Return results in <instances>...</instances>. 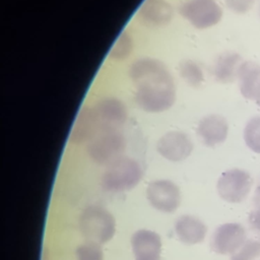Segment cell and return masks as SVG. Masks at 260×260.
<instances>
[{"label": "cell", "mask_w": 260, "mask_h": 260, "mask_svg": "<svg viewBox=\"0 0 260 260\" xmlns=\"http://www.w3.org/2000/svg\"><path fill=\"white\" fill-rule=\"evenodd\" d=\"M129 77L134 85V100L147 113L169 110L176 100L172 74L161 61L145 57L135 60L129 67Z\"/></svg>", "instance_id": "1"}, {"label": "cell", "mask_w": 260, "mask_h": 260, "mask_svg": "<svg viewBox=\"0 0 260 260\" xmlns=\"http://www.w3.org/2000/svg\"><path fill=\"white\" fill-rule=\"evenodd\" d=\"M142 178L139 162L127 155H121L106 166L102 174V187L109 192H123L133 189Z\"/></svg>", "instance_id": "2"}, {"label": "cell", "mask_w": 260, "mask_h": 260, "mask_svg": "<svg viewBox=\"0 0 260 260\" xmlns=\"http://www.w3.org/2000/svg\"><path fill=\"white\" fill-rule=\"evenodd\" d=\"M78 226L87 241L105 244L115 235L116 220L106 208L92 204L86 206L80 213Z\"/></svg>", "instance_id": "3"}, {"label": "cell", "mask_w": 260, "mask_h": 260, "mask_svg": "<svg viewBox=\"0 0 260 260\" xmlns=\"http://www.w3.org/2000/svg\"><path fill=\"white\" fill-rule=\"evenodd\" d=\"M126 139L119 129L101 130L87 142L86 152L90 159L98 165H108L123 155Z\"/></svg>", "instance_id": "4"}, {"label": "cell", "mask_w": 260, "mask_h": 260, "mask_svg": "<svg viewBox=\"0 0 260 260\" xmlns=\"http://www.w3.org/2000/svg\"><path fill=\"white\" fill-rule=\"evenodd\" d=\"M252 184V177L247 171L235 168L220 175L216 183V190L224 201L240 203L249 194Z\"/></svg>", "instance_id": "5"}, {"label": "cell", "mask_w": 260, "mask_h": 260, "mask_svg": "<svg viewBox=\"0 0 260 260\" xmlns=\"http://www.w3.org/2000/svg\"><path fill=\"white\" fill-rule=\"evenodd\" d=\"M180 13L198 29L211 27L222 17V9L215 0H188L180 7Z\"/></svg>", "instance_id": "6"}, {"label": "cell", "mask_w": 260, "mask_h": 260, "mask_svg": "<svg viewBox=\"0 0 260 260\" xmlns=\"http://www.w3.org/2000/svg\"><path fill=\"white\" fill-rule=\"evenodd\" d=\"M146 198L154 209L164 213H173L180 206L181 191L171 180H154L146 188Z\"/></svg>", "instance_id": "7"}, {"label": "cell", "mask_w": 260, "mask_h": 260, "mask_svg": "<svg viewBox=\"0 0 260 260\" xmlns=\"http://www.w3.org/2000/svg\"><path fill=\"white\" fill-rule=\"evenodd\" d=\"M246 231L237 222H226L218 225L212 234L210 247L220 255H233L246 243Z\"/></svg>", "instance_id": "8"}, {"label": "cell", "mask_w": 260, "mask_h": 260, "mask_svg": "<svg viewBox=\"0 0 260 260\" xmlns=\"http://www.w3.org/2000/svg\"><path fill=\"white\" fill-rule=\"evenodd\" d=\"M91 109L96 122L98 131L119 129L127 120L126 106L117 98H104Z\"/></svg>", "instance_id": "9"}, {"label": "cell", "mask_w": 260, "mask_h": 260, "mask_svg": "<svg viewBox=\"0 0 260 260\" xmlns=\"http://www.w3.org/2000/svg\"><path fill=\"white\" fill-rule=\"evenodd\" d=\"M157 152L170 161H182L193 150V143L189 136L182 131L172 130L165 133L156 142Z\"/></svg>", "instance_id": "10"}, {"label": "cell", "mask_w": 260, "mask_h": 260, "mask_svg": "<svg viewBox=\"0 0 260 260\" xmlns=\"http://www.w3.org/2000/svg\"><path fill=\"white\" fill-rule=\"evenodd\" d=\"M131 248L135 260H161V239L153 231H136L131 236Z\"/></svg>", "instance_id": "11"}, {"label": "cell", "mask_w": 260, "mask_h": 260, "mask_svg": "<svg viewBox=\"0 0 260 260\" xmlns=\"http://www.w3.org/2000/svg\"><path fill=\"white\" fill-rule=\"evenodd\" d=\"M197 134L206 146L214 147L226 139L229 134L228 121L218 114L207 115L199 121Z\"/></svg>", "instance_id": "12"}, {"label": "cell", "mask_w": 260, "mask_h": 260, "mask_svg": "<svg viewBox=\"0 0 260 260\" xmlns=\"http://www.w3.org/2000/svg\"><path fill=\"white\" fill-rule=\"evenodd\" d=\"M173 15V7L166 0H144L138 9L140 21L150 27L169 23Z\"/></svg>", "instance_id": "13"}, {"label": "cell", "mask_w": 260, "mask_h": 260, "mask_svg": "<svg viewBox=\"0 0 260 260\" xmlns=\"http://www.w3.org/2000/svg\"><path fill=\"white\" fill-rule=\"evenodd\" d=\"M174 230L179 241L189 246L201 243L207 233L206 224L197 216L189 214L178 217Z\"/></svg>", "instance_id": "14"}, {"label": "cell", "mask_w": 260, "mask_h": 260, "mask_svg": "<svg viewBox=\"0 0 260 260\" xmlns=\"http://www.w3.org/2000/svg\"><path fill=\"white\" fill-rule=\"evenodd\" d=\"M237 79L241 94L255 101L260 89V65L253 61H243L239 67Z\"/></svg>", "instance_id": "15"}, {"label": "cell", "mask_w": 260, "mask_h": 260, "mask_svg": "<svg viewBox=\"0 0 260 260\" xmlns=\"http://www.w3.org/2000/svg\"><path fill=\"white\" fill-rule=\"evenodd\" d=\"M98 132L92 109L84 106L80 109L70 134V141L74 144L88 142Z\"/></svg>", "instance_id": "16"}, {"label": "cell", "mask_w": 260, "mask_h": 260, "mask_svg": "<svg viewBox=\"0 0 260 260\" xmlns=\"http://www.w3.org/2000/svg\"><path fill=\"white\" fill-rule=\"evenodd\" d=\"M242 58L238 53L228 52L221 54L214 63L213 76L221 83L233 82L238 75Z\"/></svg>", "instance_id": "17"}, {"label": "cell", "mask_w": 260, "mask_h": 260, "mask_svg": "<svg viewBox=\"0 0 260 260\" xmlns=\"http://www.w3.org/2000/svg\"><path fill=\"white\" fill-rule=\"evenodd\" d=\"M182 78L192 87H199L204 81L201 67L193 60H184L179 66Z\"/></svg>", "instance_id": "18"}, {"label": "cell", "mask_w": 260, "mask_h": 260, "mask_svg": "<svg viewBox=\"0 0 260 260\" xmlns=\"http://www.w3.org/2000/svg\"><path fill=\"white\" fill-rule=\"evenodd\" d=\"M243 137L248 148L260 154V116H255L246 123Z\"/></svg>", "instance_id": "19"}, {"label": "cell", "mask_w": 260, "mask_h": 260, "mask_svg": "<svg viewBox=\"0 0 260 260\" xmlns=\"http://www.w3.org/2000/svg\"><path fill=\"white\" fill-rule=\"evenodd\" d=\"M133 48V42L131 36L126 31H122L115 44L113 45L109 56L115 60H124L131 54Z\"/></svg>", "instance_id": "20"}, {"label": "cell", "mask_w": 260, "mask_h": 260, "mask_svg": "<svg viewBox=\"0 0 260 260\" xmlns=\"http://www.w3.org/2000/svg\"><path fill=\"white\" fill-rule=\"evenodd\" d=\"M75 257L76 260H104V252L101 244L87 241L76 248Z\"/></svg>", "instance_id": "21"}, {"label": "cell", "mask_w": 260, "mask_h": 260, "mask_svg": "<svg viewBox=\"0 0 260 260\" xmlns=\"http://www.w3.org/2000/svg\"><path fill=\"white\" fill-rule=\"evenodd\" d=\"M260 256V242L249 240L235 254L231 260H254Z\"/></svg>", "instance_id": "22"}, {"label": "cell", "mask_w": 260, "mask_h": 260, "mask_svg": "<svg viewBox=\"0 0 260 260\" xmlns=\"http://www.w3.org/2000/svg\"><path fill=\"white\" fill-rule=\"evenodd\" d=\"M255 1L256 0H225V4L235 13L244 14L252 8Z\"/></svg>", "instance_id": "23"}, {"label": "cell", "mask_w": 260, "mask_h": 260, "mask_svg": "<svg viewBox=\"0 0 260 260\" xmlns=\"http://www.w3.org/2000/svg\"><path fill=\"white\" fill-rule=\"evenodd\" d=\"M248 220L250 228L260 237V204L250 213Z\"/></svg>", "instance_id": "24"}, {"label": "cell", "mask_w": 260, "mask_h": 260, "mask_svg": "<svg viewBox=\"0 0 260 260\" xmlns=\"http://www.w3.org/2000/svg\"><path fill=\"white\" fill-rule=\"evenodd\" d=\"M255 102H256V103H257V105L260 107V89H259V91H258V93H257V95H256Z\"/></svg>", "instance_id": "25"}, {"label": "cell", "mask_w": 260, "mask_h": 260, "mask_svg": "<svg viewBox=\"0 0 260 260\" xmlns=\"http://www.w3.org/2000/svg\"><path fill=\"white\" fill-rule=\"evenodd\" d=\"M256 195H257V199L260 201V185H259V187L257 188V191H256Z\"/></svg>", "instance_id": "26"}, {"label": "cell", "mask_w": 260, "mask_h": 260, "mask_svg": "<svg viewBox=\"0 0 260 260\" xmlns=\"http://www.w3.org/2000/svg\"><path fill=\"white\" fill-rule=\"evenodd\" d=\"M259 14H260V5H259Z\"/></svg>", "instance_id": "27"}]
</instances>
